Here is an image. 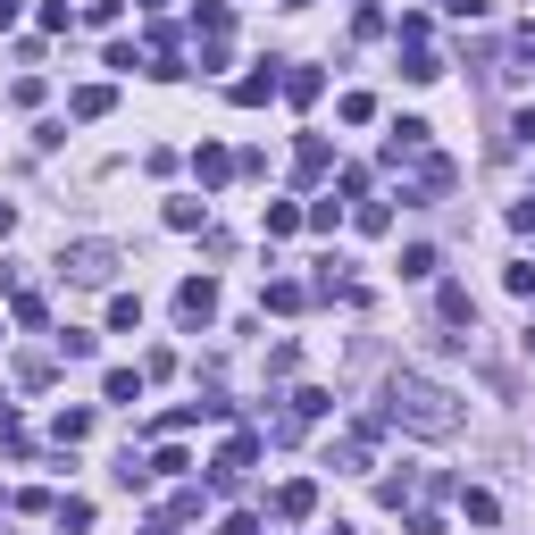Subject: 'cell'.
I'll list each match as a JSON object with an SVG mask.
<instances>
[{"instance_id":"6da1fadb","label":"cell","mask_w":535,"mask_h":535,"mask_svg":"<svg viewBox=\"0 0 535 535\" xmlns=\"http://www.w3.org/2000/svg\"><path fill=\"white\" fill-rule=\"evenodd\" d=\"M377 427H410V435H452L460 427V393L452 385H435V377H393L385 385V410H377Z\"/></svg>"},{"instance_id":"7a4b0ae2","label":"cell","mask_w":535,"mask_h":535,"mask_svg":"<svg viewBox=\"0 0 535 535\" xmlns=\"http://www.w3.org/2000/svg\"><path fill=\"white\" fill-rule=\"evenodd\" d=\"M59 276H67V285H109V276H118V243H67L59 251Z\"/></svg>"},{"instance_id":"3957f363","label":"cell","mask_w":535,"mask_h":535,"mask_svg":"<svg viewBox=\"0 0 535 535\" xmlns=\"http://www.w3.org/2000/svg\"><path fill=\"white\" fill-rule=\"evenodd\" d=\"M176 318L184 327H209V318H218V285H209V276H184L176 285Z\"/></svg>"},{"instance_id":"277c9868","label":"cell","mask_w":535,"mask_h":535,"mask_svg":"<svg viewBox=\"0 0 535 535\" xmlns=\"http://www.w3.org/2000/svg\"><path fill=\"white\" fill-rule=\"evenodd\" d=\"M310 510H318V485H310V477L276 485V519H310Z\"/></svg>"},{"instance_id":"5b68a950","label":"cell","mask_w":535,"mask_h":535,"mask_svg":"<svg viewBox=\"0 0 535 535\" xmlns=\"http://www.w3.org/2000/svg\"><path fill=\"white\" fill-rule=\"evenodd\" d=\"M435 318H444V327H477V301H469V285H444V293H435Z\"/></svg>"},{"instance_id":"8992f818","label":"cell","mask_w":535,"mask_h":535,"mask_svg":"<svg viewBox=\"0 0 535 535\" xmlns=\"http://www.w3.org/2000/svg\"><path fill=\"white\" fill-rule=\"evenodd\" d=\"M268 92H285V76H276V67H251V76L235 84V109H260Z\"/></svg>"},{"instance_id":"52a82bcc","label":"cell","mask_w":535,"mask_h":535,"mask_svg":"<svg viewBox=\"0 0 535 535\" xmlns=\"http://www.w3.org/2000/svg\"><path fill=\"white\" fill-rule=\"evenodd\" d=\"M109 109H118V92H109V84H84L76 101H67V118H109Z\"/></svg>"},{"instance_id":"ba28073f","label":"cell","mask_w":535,"mask_h":535,"mask_svg":"<svg viewBox=\"0 0 535 535\" xmlns=\"http://www.w3.org/2000/svg\"><path fill=\"white\" fill-rule=\"evenodd\" d=\"M101 393H109V402H143V368H109V377H101Z\"/></svg>"},{"instance_id":"9c48e42d","label":"cell","mask_w":535,"mask_h":535,"mask_svg":"<svg viewBox=\"0 0 535 535\" xmlns=\"http://www.w3.org/2000/svg\"><path fill=\"white\" fill-rule=\"evenodd\" d=\"M193 176H201V184H226V176H235V159H226L218 143H201V151H193Z\"/></svg>"},{"instance_id":"30bf717a","label":"cell","mask_w":535,"mask_h":535,"mask_svg":"<svg viewBox=\"0 0 535 535\" xmlns=\"http://www.w3.org/2000/svg\"><path fill=\"white\" fill-rule=\"evenodd\" d=\"M293 168H301V184H318V176H327V143H318V134H301V151H293Z\"/></svg>"},{"instance_id":"8fae6325","label":"cell","mask_w":535,"mask_h":535,"mask_svg":"<svg viewBox=\"0 0 535 535\" xmlns=\"http://www.w3.org/2000/svg\"><path fill=\"white\" fill-rule=\"evenodd\" d=\"M301 218H310V209H293V201H268V243H285V235H301Z\"/></svg>"},{"instance_id":"7c38bea8","label":"cell","mask_w":535,"mask_h":535,"mask_svg":"<svg viewBox=\"0 0 535 535\" xmlns=\"http://www.w3.org/2000/svg\"><path fill=\"white\" fill-rule=\"evenodd\" d=\"M51 435H59V444H84V435H92V410H59Z\"/></svg>"},{"instance_id":"4fadbf2b","label":"cell","mask_w":535,"mask_h":535,"mask_svg":"<svg viewBox=\"0 0 535 535\" xmlns=\"http://www.w3.org/2000/svg\"><path fill=\"white\" fill-rule=\"evenodd\" d=\"M460 510H469V519H477V527H494V519H502V502H494V494H485V485H469V494H460Z\"/></svg>"},{"instance_id":"5bb4252c","label":"cell","mask_w":535,"mask_h":535,"mask_svg":"<svg viewBox=\"0 0 535 535\" xmlns=\"http://www.w3.org/2000/svg\"><path fill=\"white\" fill-rule=\"evenodd\" d=\"M9 318H17V327H51V301H42V293H17Z\"/></svg>"},{"instance_id":"9a60e30c","label":"cell","mask_w":535,"mask_h":535,"mask_svg":"<svg viewBox=\"0 0 535 535\" xmlns=\"http://www.w3.org/2000/svg\"><path fill=\"white\" fill-rule=\"evenodd\" d=\"M109 327H118V335H134V327H143V301H134V293H118V301H109Z\"/></svg>"},{"instance_id":"2e32d148","label":"cell","mask_w":535,"mask_h":535,"mask_svg":"<svg viewBox=\"0 0 535 535\" xmlns=\"http://www.w3.org/2000/svg\"><path fill=\"white\" fill-rule=\"evenodd\" d=\"M318 84H327L318 67H293V76H285V101H318Z\"/></svg>"},{"instance_id":"e0dca14e","label":"cell","mask_w":535,"mask_h":535,"mask_svg":"<svg viewBox=\"0 0 535 535\" xmlns=\"http://www.w3.org/2000/svg\"><path fill=\"white\" fill-rule=\"evenodd\" d=\"M402 276H410V285H418V276H435V243H410L402 251Z\"/></svg>"},{"instance_id":"ac0fdd59","label":"cell","mask_w":535,"mask_h":535,"mask_svg":"<svg viewBox=\"0 0 535 535\" xmlns=\"http://www.w3.org/2000/svg\"><path fill=\"white\" fill-rule=\"evenodd\" d=\"M301 301H310V293H301L293 276H276V285H268V310H301Z\"/></svg>"},{"instance_id":"d6986e66","label":"cell","mask_w":535,"mask_h":535,"mask_svg":"<svg viewBox=\"0 0 535 535\" xmlns=\"http://www.w3.org/2000/svg\"><path fill=\"white\" fill-rule=\"evenodd\" d=\"M51 519H59V527H76V535H84V527H92V502H76V494H67V502L51 510Z\"/></svg>"},{"instance_id":"ffe728a7","label":"cell","mask_w":535,"mask_h":535,"mask_svg":"<svg viewBox=\"0 0 535 535\" xmlns=\"http://www.w3.org/2000/svg\"><path fill=\"white\" fill-rule=\"evenodd\" d=\"M118 9H126V0H84V17H92V26H118Z\"/></svg>"},{"instance_id":"44dd1931","label":"cell","mask_w":535,"mask_h":535,"mask_svg":"<svg viewBox=\"0 0 535 535\" xmlns=\"http://www.w3.org/2000/svg\"><path fill=\"white\" fill-rule=\"evenodd\" d=\"M218 535H260V519H251V510H235V519H226Z\"/></svg>"},{"instance_id":"7402d4cb","label":"cell","mask_w":535,"mask_h":535,"mask_svg":"<svg viewBox=\"0 0 535 535\" xmlns=\"http://www.w3.org/2000/svg\"><path fill=\"white\" fill-rule=\"evenodd\" d=\"M510 134H519V143L535 151V109H519V118H510Z\"/></svg>"},{"instance_id":"603a6c76","label":"cell","mask_w":535,"mask_h":535,"mask_svg":"<svg viewBox=\"0 0 535 535\" xmlns=\"http://www.w3.org/2000/svg\"><path fill=\"white\" fill-rule=\"evenodd\" d=\"M435 9H452V17H485V0H435Z\"/></svg>"},{"instance_id":"cb8c5ba5","label":"cell","mask_w":535,"mask_h":535,"mask_svg":"<svg viewBox=\"0 0 535 535\" xmlns=\"http://www.w3.org/2000/svg\"><path fill=\"white\" fill-rule=\"evenodd\" d=\"M276 9H310V0H276Z\"/></svg>"},{"instance_id":"d4e9b609","label":"cell","mask_w":535,"mask_h":535,"mask_svg":"<svg viewBox=\"0 0 535 535\" xmlns=\"http://www.w3.org/2000/svg\"><path fill=\"white\" fill-rule=\"evenodd\" d=\"M0 343H9V318H0Z\"/></svg>"},{"instance_id":"484cf974","label":"cell","mask_w":535,"mask_h":535,"mask_svg":"<svg viewBox=\"0 0 535 535\" xmlns=\"http://www.w3.org/2000/svg\"><path fill=\"white\" fill-rule=\"evenodd\" d=\"M134 9H159V0H134Z\"/></svg>"},{"instance_id":"4316f807","label":"cell","mask_w":535,"mask_h":535,"mask_svg":"<svg viewBox=\"0 0 535 535\" xmlns=\"http://www.w3.org/2000/svg\"><path fill=\"white\" fill-rule=\"evenodd\" d=\"M527 352H535V327H527Z\"/></svg>"},{"instance_id":"83f0119b","label":"cell","mask_w":535,"mask_h":535,"mask_svg":"<svg viewBox=\"0 0 535 535\" xmlns=\"http://www.w3.org/2000/svg\"><path fill=\"white\" fill-rule=\"evenodd\" d=\"M143 535H168V527H143Z\"/></svg>"}]
</instances>
